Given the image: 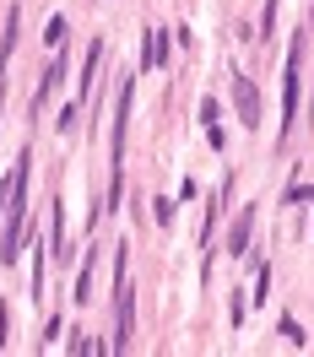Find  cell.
Instances as JSON below:
<instances>
[{
    "instance_id": "6da1fadb",
    "label": "cell",
    "mask_w": 314,
    "mask_h": 357,
    "mask_svg": "<svg viewBox=\"0 0 314 357\" xmlns=\"http://www.w3.org/2000/svg\"><path fill=\"white\" fill-rule=\"evenodd\" d=\"M298 70H304V49H287V66H282V135H292V119H298Z\"/></svg>"
},
{
    "instance_id": "7a4b0ae2",
    "label": "cell",
    "mask_w": 314,
    "mask_h": 357,
    "mask_svg": "<svg viewBox=\"0 0 314 357\" xmlns=\"http://www.w3.org/2000/svg\"><path fill=\"white\" fill-rule=\"evenodd\" d=\"M233 103H239V119L255 130V125H260V92H255L249 76H233Z\"/></svg>"
},
{
    "instance_id": "3957f363",
    "label": "cell",
    "mask_w": 314,
    "mask_h": 357,
    "mask_svg": "<svg viewBox=\"0 0 314 357\" xmlns=\"http://www.w3.org/2000/svg\"><path fill=\"white\" fill-rule=\"evenodd\" d=\"M249 233H255V206H244V211L233 217V233H227V255H233V260L249 255Z\"/></svg>"
},
{
    "instance_id": "277c9868",
    "label": "cell",
    "mask_w": 314,
    "mask_h": 357,
    "mask_svg": "<svg viewBox=\"0 0 314 357\" xmlns=\"http://www.w3.org/2000/svg\"><path fill=\"white\" fill-rule=\"evenodd\" d=\"M168 66V27H152L147 33V70Z\"/></svg>"
},
{
    "instance_id": "5b68a950",
    "label": "cell",
    "mask_w": 314,
    "mask_h": 357,
    "mask_svg": "<svg viewBox=\"0 0 314 357\" xmlns=\"http://www.w3.org/2000/svg\"><path fill=\"white\" fill-rule=\"evenodd\" d=\"M60 76H66V60H54V66L44 70V76H38V98H33V109L44 114V103H49V92L60 87Z\"/></svg>"
},
{
    "instance_id": "8992f818",
    "label": "cell",
    "mask_w": 314,
    "mask_h": 357,
    "mask_svg": "<svg viewBox=\"0 0 314 357\" xmlns=\"http://www.w3.org/2000/svg\"><path fill=\"white\" fill-rule=\"evenodd\" d=\"M17 27H22V11L11 6V11H6V44H0V66H6V60H11V49H17Z\"/></svg>"
},
{
    "instance_id": "52a82bcc",
    "label": "cell",
    "mask_w": 314,
    "mask_h": 357,
    "mask_svg": "<svg viewBox=\"0 0 314 357\" xmlns=\"http://www.w3.org/2000/svg\"><path fill=\"white\" fill-rule=\"evenodd\" d=\"M201 119H217V103H201ZM211 146L223 152V130H217V125H211Z\"/></svg>"
},
{
    "instance_id": "ba28073f",
    "label": "cell",
    "mask_w": 314,
    "mask_h": 357,
    "mask_svg": "<svg viewBox=\"0 0 314 357\" xmlns=\"http://www.w3.org/2000/svg\"><path fill=\"white\" fill-rule=\"evenodd\" d=\"M282 335H287L292 347H304V331H298V319H292V314H287V319H282Z\"/></svg>"
},
{
    "instance_id": "9c48e42d",
    "label": "cell",
    "mask_w": 314,
    "mask_h": 357,
    "mask_svg": "<svg viewBox=\"0 0 314 357\" xmlns=\"http://www.w3.org/2000/svg\"><path fill=\"white\" fill-rule=\"evenodd\" d=\"M49 44H66V17H54V22H49V33H44Z\"/></svg>"
}]
</instances>
